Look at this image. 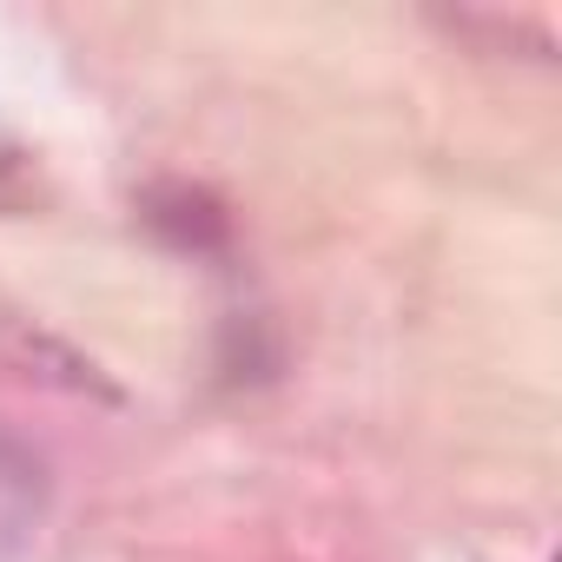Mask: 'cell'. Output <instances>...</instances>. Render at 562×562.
Segmentation results:
<instances>
[{
    "label": "cell",
    "mask_w": 562,
    "mask_h": 562,
    "mask_svg": "<svg viewBox=\"0 0 562 562\" xmlns=\"http://www.w3.org/2000/svg\"><path fill=\"white\" fill-rule=\"evenodd\" d=\"M41 509H47V470H41V457L21 437L0 430V555L27 549Z\"/></svg>",
    "instance_id": "obj_1"
}]
</instances>
